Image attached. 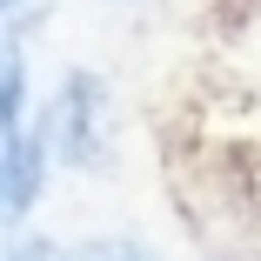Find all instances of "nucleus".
I'll list each match as a JSON object with an SVG mask.
<instances>
[{
	"instance_id": "f257e3e1",
	"label": "nucleus",
	"mask_w": 261,
	"mask_h": 261,
	"mask_svg": "<svg viewBox=\"0 0 261 261\" xmlns=\"http://www.w3.org/2000/svg\"><path fill=\"white\" fill-rule=\"evenodd\" d=\"M40 127H47V141H54V154L67 168H81V174H108L114 168V94H108L100 74L67 67V81L54 94V114Z\"/></svg>"
},
{
	"instance_id": "f03ea898",
	"label": "nucleus",
	"mask_w": 261,
	"mask_h": 261,
	"mask_svg": "<svg viewBox=\"0 0 261 261\" xmlns=\"http://www.w3.org/2000/svg\"><path fill=\"white\" fill-rule=\"evenodd\" d=\"M47 154H54L47 127L7 134V154H0V207H7V221L34 215V201H40V188H47Z\"/></svg>"
},
{
	"instance_id": "7ed1b4c3",
	"label": "nucleus",
	"mask_w": 261,
	"mask_h": 261,
	"mask_svg": "<svg viewBox=\"0 0 261 261\" xmlns=\"http://www.w3.org/2000/svg\"><path fill=\"white\" fill-rule=\"evenodd\" d=\"M20 114H27V61H20V47H7V67H0V127L20 134Z\"/></svg>"
},
{
	"instance_id": "20e7f679",
	"label": "nucleus",
	"mask_w": 261,
	"mask_h": 261,
	"mask_svg": "<svg viewBox=\"0 0 261 261\" xmlns=\"http://www.w3.org/2000/svg\"><path fill=\"white\" fill-rule=\"evenodd\" d=\"M40 7H47V0H7V27H14V40H20V27L40 20Z\"/></svg>"
},
{
	"instance_id": "39448f33",
	"label": "nucleus",
	"mask_w": 261,
	"mask_h": 261,
	"mask_svg": "<svg viewBox=\"0 0 261 261\" xmlns=\"http://www.w3.org/2000/svg\"><path fill=\"white\" fill-rule=\"evenodd\" d=\"M121 7H127V0H121ZM134 7H141V0H134Z\"/></svg>"
}]
</instances>
